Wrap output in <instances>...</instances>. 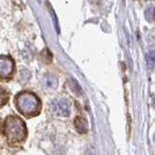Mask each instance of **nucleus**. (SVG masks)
I'll list each match as a JSON object with an SVG mask.
<instances>
[{
    "mask_svg": "<svg viewBox=\"0 0 155 155\" xmlns=\"http://www.w3.org/2000/svg\"><path fill=\"white\" fill-rule=\"evenodd\" d=\"M4 135L12 144L23 142L27 135L25 123L17 115L8 116L4 122Z\"/></svg>",
    "mask_w": 155,
    "mask_h": 155,
    "instance_id": "1",
    "label": "nucleus"
},
{
    "mask_svg": "<svg viewBox=\"0 0 155 155\" xmlns=\"http://www.w3.org/2000/svg\"><path fill=\"white\" fill-rule=\"evenodd\" d=\"M15 104L18 110L26 117L37 115L41 110V102L38 97L29 91H22L16 96Z\"/></svg>",
    "mask_w": 155,
    "mask_h": 155,
    "instance_id": "2",
    "label": "nucleus"
},
{
    "mask_svg": "<svg viewBox=\"0 0 155 155\" xmlns=\"http://www.w3.org/2000/svg\"><path fill=\"white\" fill-rule=\"evenodd\" d=\"M15 71V63L9 56H0V79L7 80L11 78Z\"/></svg>",
    "mask_w": 155,
    "mask_h": 155,
    "instance_id": "3",
    "label": "nucleus"
},
{
    "mask_svg": "<svg viewBox=\"0 0 155 155\" xmlns=\"http://www.w3.org/2000/svg\"><path fill=\"white\" fill-rule=\"evenodd\" d=\"M51 110L57 116H68L70 114V103L66 99L54 100L51 105Z\"/></svg>",
    "mask_w": 155,
    "mask_h": 155,
    "instance_id": "4",
    "label": "nucleus"
},
{
    "mask_svg": "<svg viewBox=\"0 0 155 155\" xmlns=\"http://www.w3.org/2000/svg\"><path fill=\"white\" fill-rule=\"evenodd\" d=\"M75 126L78 132L81 134H84L87 132V121L84 117H77L75 119Z\"/></svg>",
    "mask_w": 155,
    "mask_h": 155,
    "instance_id": "5",
    "label": "nucleus"
},
{
    "mask_svg": "<svg viewBox=\"0 0 155 155\" xmlns=\"http://www.w3.org/2000/svg\"><path fill=\"white\" fill-rule=\"evenodd\" d=\"M147 63L149 69H153L155 67V51H149L147 53Z\"/></svg>",
    "mask_w": 155,
    "mask_h": 155,
    "instance_id": "6",
    "label": "nucleus"
},
{
    "mask_svg": "<svg viewBox=\"0 0 155 155\" xmlns=\"http://www.w3.org/2000/svg\"><path fill=\"white\" fill-rule=\"evenodd\" d=\"M45 82H46V85L50 88H55L57 86V79L54 76H51V75H48L46 77L45 79Z\"/></svg>",
    "mask_w": 155,
    "mask_h": 155,
    "instance_id": "7",
    "label": "nucleus"
},
{
    "mask_svg": "<svg viewBox=\"0 0 155 155\" xmlns=\"http://www.w3.org/2000/svg\"><path fill=\"white\" fill-rule=\"evenodd\" d=\"M9 101V94L3 87L0 86V108L6 105Z\"/></svg>",
    "mask_w": 155,
    "mask_h": 155,
    "instance_id": "8",
    "label": "nucleus"
},
{
    "mask_svg": "<svg viewBox=\"0 0 155 155\" xmlns=\"http://www.w3.org/2000/svg\"><path fill=\"white\" fill-rule=\"evenodd\" d=\"M152 13H153V10H152L151 7L147 9V11H145L144 15H145V18H147V21H150V19H151V18H152Z\"/></svg>",
    "mask_w": 155,
    "mask_h": 155,
    "instance_id": "9",
    "label": "nucleus"
},
{
    "mask_svg": "<svg viewBox=\"0 0 155 155\" xmlns=\"http://www.w3.org/2000/svg\"><path fill=\"white\" fill-rule=\"evenodd\" d=\"M153 106H154V108H155V97H154V99H153Z\"/></svg>",
    "mask_w": 155,
    "mask_h": 155,
    "instance_id": "10",
    "label": "nucleus"
},
{
    "mask_svg": "<svg viewBox=\"0 0 155 155\" xmlns=\"http://www.w3.org/2000/svg\"><path fill=\"white\" fill-rule=\"evenodd\" d=\"M153 140H154V143H155V133H154V135H153Z\"/></svg>",
    "mask_w": 155,
    "mask_h": 155,
    "instance_id": "11",
    "label": "nucleus"
}]
</instances>
